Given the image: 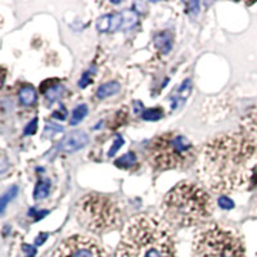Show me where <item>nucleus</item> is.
<instances>
[{
	"label": "nucleus",
	"mask_w": 257,
	"mask_h": 257,
	"mask_svg": "<svg viewBox=\"0 0 257 257\" xmlns=\"http://www.w3.org/2000/svg\"><path fill=\"white\" fill-rule=\"evenodd\" d=\"M116 257H176L173 233L157 218L135 216L125 225Z\"/></svg>",
	"instance_id": "1"
},
{
	"label": "nucleus",
	"mask_w": 257,
	"mask_h": 257,
	"mask_svg": "<svg viewBox=\"0 0 257 257\" xmlns=\"http://www.w3.org/2000/svg\"><path fill=\"white\" fill-rule=\"evenodd\" d=\"M212 199L202 187L183 181L166 194L162 214L170 224L180 228L198 225L212 214Z\"/></svg>",
	"instance_id": "2"
},
{
	"label": "nucleus",
	"mask_w": 257,
	"mask_h": 257,
	"mask_svg": "<svg viewBox=\"0 0 257 257\" xmlns=\"http://www.w3.org/2000/svg\"><path fill=\"white\" fill-rule=\"evenodd\" d=\"M194 257H247L243 240L234 230L210 224L194 234Z\"/></svg>",
	"instance_id": "3"
},
{
	"label": "nucleus",
	"mask_w": 257,
	"mask_h": 257,
	"mask_svg": "<svg viewBox=\"0 0 257 257\" xmlns=\"http://www.w3.org/2000/svg\"><path fill=\"white\" fill-rule=\"evenodd\" d=\"M196 149L192 141L183 135L166 133L152 141L148 158L156 170H173L184 167L193 159Z\"/></svg>",
	"instance_id": "4"
},
{
	"label": "nucleus",
	"mask_w": 257,
	"mask_h": 257,
	"mask_svg": "<svg viewBox=\"0 0 257 257\" xmlns=\"http://www.w3.org/2000/svg\"><path fill=\"white\" fill-rule=\"evenodd\" d=\"M76 217L84 228L94 233L115 229L121 220V212L112 198L102 194H86L76 204Z\"/></svg>",
	"instance_id": "5"
},
{
	"label": "nucleus",
	"mask_w": 257,
	"mask_h": 257,
	"mask_svg": "<svg viewBox=\"0 0 257 257\" xmlns=\"http://www.w3.org/2000/svg\"><path fill=\"white\" fill-rule=\"evenodd\" d=\"M58 257H108L103 247L90 237L72 236L60 243Z\"/></svg>",
	"instance_id": "6"
},
{
	"label": "nucleus",
	"mask_w": 257,
	"mask_h": 257,
	"mask_svg": "<svg viewBox=\"0 0 257 257\" xmlns=\"http://www.w3.org/2000/svg\"><path fill=\"white\" fill-rule=\"evenodd\" d=\"M89 143V137L85 134L84 131H74L64 137V139L59 143V149L64 153H72L79 149L84 148L85 145Z\"/></svg>",
	"instance_id": "7"
},
{
	"label": "nucleus",
	"mask_w": 257,
	"mask_h": 257,
	"mask_svg": "<svg viewBox=\"0 0 257 257\" xmlns=\"http://www.w3.org/2000/svg\"><path fill=\"white\" fill-rule=\"evenodd\" d=\"M120 84L117 81H109L106 84L100 85L97 90V97L99 99H104L108 98V97H112V95H116L117 93L120 92Z\"/></svg>",
	"instance_id": "8"
},
{
	"label": "nucleus",
	"mask_w": 257,
	"mask_h": 257,
	"mask_svg": "<svg viewBox=\"0 0 257 257\" xmlns=\"http://www.w3.org/2000/svg\"><path fill=\"white\" fill-rule=\"evenodd\" d=\"M50 192V181L49 180H40L38 185L35 187V190H34V199L39 201V199H44L49 196Z\"/></svg>",
	"instance_id": "9"
},
{
	"label": "nucleus",
	"mask_w": 257,
	"mask_h": 257,
	"mask_svg": "<svg viewBox=\"0 0 257 257\" xmlns=\"http://www.w3.org/2000/svg\"><path fill=\"white\" fill-rule=\"evenodd\" d=\"M20 100L22 104L25 106H30L36 102V93L32 86H23L20 90Z\"/></svg>",
	"instance_id": "10"
},
{
	"label": "nucleus",
	"mask_w": 257,
	"mask_h": 257,
	"mask_svg": "<svg viewBox=\"0 0 257 257\" xmlns=\"http://www.w3.org/2000/svg\"><path fill=\"white\" fill-rule=\"evenodd\" d=\"M44 94H45L46 99L49 102H54L57 99L59 98L62 93H63V86L60 84H54V85H49L48 88L45 89H40Z\"/></svg>",
	"instance_id": "11"
},
{
	"label": "nucleus",
	"mask_w": 257,
	"mask_h": 257,
	"mask_svg": "<svg viewBox=\"0 0 257 257\" xmlns=\"http://www.w3.org/2000/svg\"><path fill=\"white\" fill-rule=\"evenodd\" d=\"M137 163V156L133 152H129L126 155H123L122 157L117 158L115 161V165L121 169H130L131 166H134Z\"/></svg>",
	"instance_id": "12"
},
{
	"label": "nucleus",
	"mask_w": 257,
	"mask_h": 257,
	"mask_svg": "<svg viewBox=\"0 0 257 257\" xmlns=\"http://www.w3.org/2000/svg\"><path fill=\"white\" fill-rule=\"evenodd\" d=\"M88 115V107L85 104H80L74 109L72 112V117H71V125H78L79 122H81L85 117Z\"/></svg>",
	"instance_id": "13"
},
{
	"label": "nucleus",
	"mask_w": 257,
	"mask_h": 257,
	"mask_svg": "<svg viewBox=\"0 0 257 257\" xmlns=\"http://www.w3.org/2000/svg\"><path fill=\"white\" fill-rule=\"evenodd\" d=\"M163 116V111L161 108H149L145 109L141 117L145 121H157Z\"/></svg>",
	"instance_id": "14"
},
{
	"label": "nucleus",
	"mask_w": 257,
	"mask_h": 257,
	"mask_svg": "<svg viewBox=\"0 0 257 257\" xmlns=\"http://www.w3.org/2000/svg\"><path fill=\"white\" fill-rule=\"evenodd\" d=\"M17 193H18V188L14 185V187L9 188V189H8L7 192L3 194V196H1V204H0V206H1V212L5 211L7 204L9 203V202H11L12 199L16 197V196H17Z\"/></svg>",
	"instance_id": "15"
},
{
	"label": "nucleus",
	"mask_w": 257,
	"mask_h": 257,
	"mask_svg": "<svg viewBox=\"0 0 257 257\" xmlns=\"http://www.w3.org/2000/svg\"><path fill=\"white\" fill-rule=\"evenodd\" d=\"M62 131H63V127L59 126L58 123H48L45 126V130H44V137L49 138L57 133H62Z\"/></svg>",
	"instance_id": "16"
},
{
	"label": "nucleus",
	"mask_w": 257,
	"mask_h": 257,
	"mask_svg": "<svg viewBox=\"0 0 257 257\" xmlns=\"http://www.w3.org/2000/svg\"><path fill=\"white\" fill-rule=\"evenodd\" d=\"M97 27H98L99 31H108V30H111V16H104V17L99 18Z\"/></svg>",
	"instance_id": "17"
},
{
	"label": "nucleus",
	"mask_w": 257,
	"mask_h": 257,
	"mask_svg": "<svg viewBox=\"0 0 257 257\" xmlns=\"http://www.w3.org/2000/svg\"><path fill=\"white\" fill-rule=\"evenodd\" d=\"M217 203L220 207L226 208V210H230V208L234 207V202H233L229 197H226V196H222V197L218 198Z\"/></svg>",
	"instance_id": "18"
},
{
	"label": "nucleus",
	"mask_w": 257,
	"mask_h": 257,
	"mask_svg": "<svg viewBox=\"0 0 257 257\" xmlns=\"http://www.w3.org/2000/svg\"><path fill=\"white\" fill-rule=\"evenodd\" d=\"M122 144H123L122 137H121V135H117V137H116V141L113 143V147H112V148H111V151L108 152V156H109V157H112V156L115 155V153H116V152L119 151V149H120L121 147H122Z\"/></svg>",
	"instance_id": "19"
},
{
	"label": "nucleus",
	"mask_w": 257,
	"mask_h": 257,
	"mask_svg": "<svg viewBox=\"0 0 257 257\" xmlns=\"http://www.w3.org/2000/svg\"><path fill=\"white\" fill-rule=\"evenodd\" d=\"M36 129H38V119H34V120H32V122H30L27 126H26L25 134L26 135L35 134Z\"/></svg>",
	"instance_id": "20"
},
{
	"label": "nucleus",
	"mask_w": 257,
	"mask_h": 257,
	"mask_svg": "<svg viewBox=\"0 0 257 257\" xmlns=\"http://www.w3.org/2000/svg\"><path fill=\"white\" fill-rule=\"evenodd\" d=\"M54 119H58V120H64L66 117H67V112H66V109L62 108L60 111H56L53 113Z\"/></svg>",
	"instance_id": "21"
},
{
	"label": "nucleus",
	"mask_w": 257,
	"mask_h": 257,
	"mask_svg": "<svg viewBox=\"0 0 257 257\" xmlns=\"http://www.w3.org/2000/svg\"><path fill=\"white\" fill-rule=\"evenodd\" d=\"M23 251L27 254V257H34L36 255L35 248L31 246H28V244H23Z\"/></svg>",
	"instance_id": "22"
},
{
	"label": "nucleus",
	"mask_w": 257,
	"mask_h": 257,
	"mask_svg": "<svg viewBox=\"0 0 257 257\" xmlns=\"http://www.w3.org/2000/svg\"><path fill=\"white\" fill-rule=\"evenodd\" d=\"M89 84V78H88V72H86V74L84 75V78L81 79V81H80V88H85V86H86V85Z\"/></svg>",
	"instance_id": "23"
},
{
	"label": "nucleus",
	"mask_w": 257,
	"mask_h": 257,
	"mask_svg": "<svg viewBox=\"0 0 257 257\" xmlns=\"http://www.w3.org/2000/svg\"><path fill=\"white\" fill-rule=\"evenodd\" d=\"M48 238V234L46 233H42V234H40L39 238H36V244H41L44 243V240Z\"/></svg>",
	"instance_id": "24"
},
{
	"label": "nucleus",
	"mask_w": 257,
	"mask_h": 257,
	"mask_svg": "<svg viewBox=\"0 0 257 257\" xmlns=\"http://www.w3.org/2000/svg\"><path fill=\"white\" fill-rule=\"evenodd\" d=\"M134 106H135V113H143L144 112V108H143V106H141L140 102H135Z\"/></svg>",
	"instance_id": "25"
}]
</instances>
